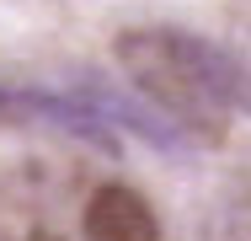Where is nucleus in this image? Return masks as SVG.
Masks as SVG:
<instances>
[{"mask_svg":"<svg viewBox=\"0 0 251 241\" xmlns=\"http://www.w3.org/2000/svg\"><path fill=\"white\" fill-rule=\"evenodd\" d=\"M118 64L134 81V91L150 102L171 129L187 134H225L230 113L246 107V70L208 43L198 32L182 27H128L118 32Z\"/></svg>","mask_w":251,"mask_h":241,"instance_id":"1","label":"nucleus"},{"mask_svg":"<svg viewBox=\"0 0 251 241\" xmlns=\"http://www.w3.org/2000/svg\"><path fill=\"white\" fill-rule=\"evenodd\" d=\"M0 118L11 123H43L53 134H75V140L118 150V129L101 113L97 91H49V86H0Z\"/></svg>","mask_w":251,"mask_h":241,"instance_id":"2","label":"nucleus"},{"mask_svg":"<svg viewBox=\"0 0 251 241\" xmlns=\"http://www.w3.org/2000/svg\"><path fill=\"white\" fill-rule=\"evenodd\" d=\"M86 236L91 241H160V220H155L145 193L107 182L86 204Z\"/></svg>","mask_w":251,"mask_h":241,"instance_id":"3","label":"nucleus"},{"mask_svg":"<svg viewBox=\"0 0 251 241\" xmlns=\"http://www.w3.org/2000/svg\"><path fill=\"white\" fill-rule=\"evenodd\" d=\"M32 241H64V236H53V231H38V236H32Z\"/></svg>","mask_w":251,"mask_h":241,"instance_id":"4","label":"nucleus"},{"mask_svg":"<svg viewBox=\"0 0 251 241\" xmlns=\"http://www.w3.org/2000/svg\"><path fill=\"white\" fill-rule=\"evenodd\" d=\"M0 241H11V236H5V231H0Z\"/></svg>","mask_w":251,"mask_h":241,"instance_id":"5","label":"nucleus"}]
</instances>
